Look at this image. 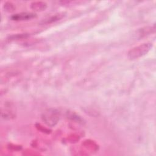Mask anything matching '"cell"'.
Instances as JSON below:
<instances>
[{
    "mask_svg": "<svg viewBox=\"0 0 156 156\" xmlns=\"http://www.w3.org/2000/svg\"><path fill=\"white\" fill-rule=\"evenodd\" d=\"M4 6L8 7V8L5 9V10H7V11H9V12L10 11V12H11V11H13V9H14V8H13V4H12L11 3H9V2L6 3Z\"/></svg>",
    "mask_w": 156,
    "mask_h": 156,
    "instance_id": "8992f818",
    "label": "cell"
},
{
    "mask_svg": "<svg viewBox=\"0 0 156 156\" xmlns=\"http://www.w3.org/2000/svg\"><path fill=\"white\" fill-rule=\"evenodd\" d=\"M152 30V27H151L150 28H145L144 29H141V30H138V35H140V37H141L143 35H145L146 34H149Z\"/></svg>",
    "mask_w": 156,
    "mask_h": 156,
    "instance_id": "5b68a950",
    "label": "cell"
},
{
    "mask_svg": "<svg viewBox=\"0 0 156 156\" xmlns=\"http://www.w3.org/2000/svg\"><path fill=\"white\" fill-rule=\"evenodd\" d=\"M152 47V44L151 43H143L131 49L127 53V57L130 60L140 58L147 54Z\"/></svg>",
    "mask_w": 156,
    "mask_h": 156,
    "instance_id": "6da1fadb",
    "label": "cell"
},
{
    "mask_svg": "<svg viewBox=\"0 0 156 156\" xmlns=\"http://www.w3.org/2000/svg\"><path fill=\"white\" fill-rule=\"evenodd\" d=\"M42 118L43 121H44L48 125L51 126H55L59 119L58 112L54 109L48 110L47 112L43 113Z\"/></svg>",
    "mask_w": 156,
    "mask_h": 156,
    "instance_id": "7a4b0ae2",
    "label": "cell"
},
{
    "mask_svg": "<svg viewBox=\"0 0 156 156\" xmlns=\"http://www.w3.org/2000/svg\"><path fill=\"white\" fill-rule=\"evenodd\" d=\"M36 17V14L29 12H23L16 13L11 16V19L15 21H23L29 20Z\"/></svg>",
    "mask_w": 156,
    "mask_h": 156,
    "instance_id": "3957f363",
    "label": "cell"
},
{
    "mask_svg": "<svg viewBox=\"0 0 156 156\" xmlns=\"http://www.w3.org/2000/svg\"><path fill=\"white\" fill-rule=\"evenodd\" d=\"M32 4L34 5H32L34 7H32V8L33 9H35L36 10H44L45 8L46 7V4L44 2H40V5H38L39 2H34Z\"/></svg>",
    "mask_w": 156,
    "mask_h": 156,
    "instance_id": "277c9868",
    "label": "cell"
}]
</instances>
